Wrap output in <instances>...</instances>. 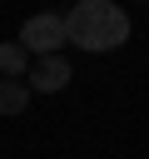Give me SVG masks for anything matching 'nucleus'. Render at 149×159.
Instances as JSON below:
<instances>
[{
	"instance_id": "nucleus-1",
	"label": "nucleus",
	"mask_w": 149,
	"mask_h": 159,
	"mask_svg": "<svg viewBox=\"0 0 149 159\" xmlns=\"http://www.w3.org/2000/svg\"><path fill=\"white\" fill-rule=\"evenodd\" d=\"M65 40H74L79 50L99 55V50H119L129 40V15L109 0H79L65 15Z\"/></svg>"
},
{
	"instance_id": "nucleus-2",
	"label": "nucleus",
	"mask_w": 149,
	"mask_h": 159,
	"mask_svg": "<svg viewBox=\"0 0 149 159\" xmlns=\"http://www.w3.org/2000/svg\"><path fill=\"white\" fill-rule=\"evenodd\" d=\"M25 55H60V45H65V15H30L25 25H20V40H15Z\"/></svg>"
},
{
	"instance_id": "nucleus-3",
	"label": "nucleus",
	"mask_w": 149,
	"mask_h": 159,
	"mask_svg": "<svg viewBox=\"0 0 149 159\" xmlns=\"http://www.w3.org/2000/svg\"><path fill=\"white\" fill-rule=\"evenodd\" d=\"M74 80V70H70V60L65 55H45L35 70H30V84L25 89H40V94H55V89H65Z\"/></svg>"
},
{
	"instance_id": "nucleus-4",
	"label": "nucleus",
	"mask_w": 149,
	"mask_h": 159,
	"mask_svg": "<svg viewBox=\"0 0 149 159\" xmlns=\"http://www.w3.org/2000/svg\"><path fill=\"white\" fill-rule=\"evenodd\" d=\"M25 70H30V55H25L15 40H5V45H0V75H5V80H20Z\"/></svg>"
},
{
	"instance_id": "nucleus-5",
	"label": "nucleus",
	"mask_w": 149,
	"mask_h": 159,
	"mask_svg": "<svg viewBox=\"0 0 149 159\" xmlns=\"http://www.w3.org/2000/svg\"><path fill=\"white\" fill-rule=\"evenodd\" d=\"M25 104H30L25 80H0V114H20Z\"/></svg>"
}]
</instances>
